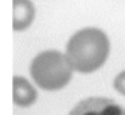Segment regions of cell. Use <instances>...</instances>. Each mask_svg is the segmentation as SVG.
<instances>
[{"label":"cell","mask_w":125,"mask_h":115,"mask_svg":"<svg viewBox=\"0 0 125 115\" xmlns=\"http://www.w3.org/2000/svg\"><path fill=\"white\" fill-rule=\"evenodd\" d=\"M114 88L118 91L121 95H125V71L118 73L114 79Z\"/></svg>","instance_id":"cell-6"},{"label":"cell","mask_w":125,"mask_h":115,"mask_svg":"<svg viewBox=\"0 0 125 115\" xmlns=\"http://www.w3.org/2000/svg\"><path fill=\"white\" fill-rule=\"evenodd\" d=\"M69 115H125V108L112 99L89 98L79 101Z\"/></svg>","instance_id":"cell-3"},{"label":"cell","mask_w":125,"mask_h":115,"mask_svg":"<svg viewBox=\"0 0 125 115\" xmlns=\"http://www.w3.org/2000/svg\"><path fill=\"white\" fill-rule=\"evenodd\" d=\"M35 8L30 0H14V30H26L32 23Z\"/></svg>","instance_id":"cell-4"},{"label":"cell","mask_w":125,"mask_h":115,"mask_svg":"<svg viewBox=\"0 0 125 115\" xmlns=\"http://www.w3.org/2000/svg\"><path fill=\"white\" fill-rule=\"evenodd\" d=\"M36 96V91L30 84V81H27L24 77H14V103L16 106H31L35 103Z\"/></svg>","instance_id":"cell-5"},{"label":"cell","mask_w":125,"mask_h":115,"mask_svg":"<svg viewBox=\"0 0 125 115\" xmlns=\"http://www.w3.org/2000/svg\"><path fill=\"white\" fill-rule=\"evenodd\" d=\"M73 71L74 68L67 56L57 50H47L38 54L30 66L32 80L46 91H57L67 85Z\"/></svg>","instance_id":"cell-2"},{"label":"cell","mask_w":125,"mask_h":115,"mask_svg":"<svg viewBox=\"0 0 125 115\" xmlns=\"http://www.w3.org/2000/svg\"><path fill=\"white\" fill-rule=\"evenodd\" d=\"M109 39L104 31L87 27L77 31L66 47L70 64L79 73H92L105 64L109 56Z\"/></svg>","instance_id":"cell-1"}]
</instances>
